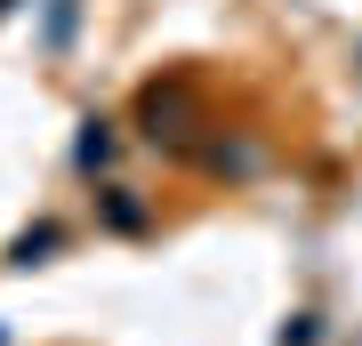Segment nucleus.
<instances>
[{"label":"nucleus","mask_w":362,"mask_h":346,"mask_svg":"<svg viewBox=\"0 0 362 346\" xmlns=\"http://www.w3.org/2000/svg\"><path fill=\"white\" fill-rule=\"evenodd\" d=\"M40 250H57V226H33V233H25V242H16V266H33V258H40Z\"/></svg>","instance_id":"f03ea898"},{"label":"nucleus","mask_w":362,"mask_h":346,"mask_svg":"<svg viewBox=\"0 0 362 346\" xmlns=\"http://www.w3.org/2000/svg\"><path fill=\"white\" fill-rule=\"evenodd\" d=\"M105 154H113V137H105V121H81V169H97Z\"/></svg>","instance_id":"f257e3e1"}]
</instances>
